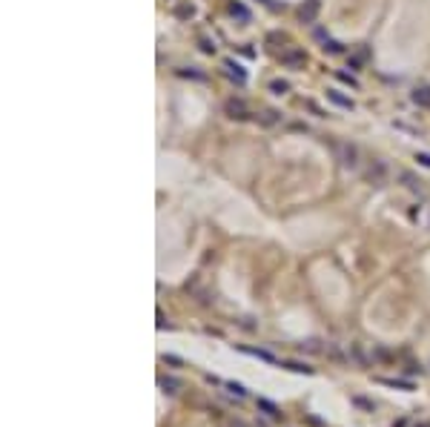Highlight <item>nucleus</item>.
Listing matches in <instances>:
<instances>
[{
    "label": "nucleus",
    "instance_id": "f257e3e1",
    "mask_svg": "<svg viewBox=\"0 0 430 427\" xmlns=\"http://www.w3.org/2000/svg\"><path fill=\"white\" fill-rule=\"evenodd\" d=\"M333 155L344 169H356L359 166V147H353L347 141H333Z\"/></svg>",
    "mask_w": 430,
    "mask_h": 427
},
{
    "label": "nucleus",
    "instance_id": "f03ea898",
    "mask_svg": "<svg viewBox=\"0 0 430 427\" xmlns=\"http://www.w3.org/2000/svg\"><path fill=\"white\" fill-rule=\"evenodd\" d=\"M224 112H227V118H232V121H247V118L252 115V109H249V103L244 98H227L224 100Z\"/></svg>",
    "mask_w": 430,
    "mask_h": 427
},
{
    "label": "nucleus",
    "instance_id": "7ed1b4c3",
    "mask_svg": "<svg viewBox=\"0 0 430 427\" xmlns=\"http://www.w3.org/2000/svg\"><path fill=\"white\" fill-rule=\"evenodd\" d=\"M304 63H307V55H304V49H298V46H287V49L281 52V66H284V69H293V72H298V69H304Z\"/></svg>",
    "mask_w": 430,
    "mask_h": 427
},
{
    "label": "nucleus",
    "instance_id": "20e7f679",
    "mask_svg": "<svg viewBox=\"0 0 430 427\" xmlns=\"http://www.w3.org/2000/svg\"><path fill=\"white\" fill-rule=\"evenodd\" d=\"M318 12H321V0H304L301 9H298V20H301L304 26H313Z\"/></svg>",
    "mask_w": 430,
    "mask_h": 427
},
{
    "label": "nucleus",
    "instance_id": "39448f33",
    "mask_svg": "<svg viewBox=\"0 0 430 427\" xmlns=\"http://www.w3.org/2000/svg\"><path fill=\"white\" fill-rule=\"evenodd\" d=\"M367 181L376 183V186H384V181H387V166L381 164V161H373V166L367 169Z\"/></svg>",
    "mask_w": 430,
    "mask_h": 427
},
{
    "label": "nucleus",
    "instance_id": "423d86ee",
    "mask_svg": "<svg viewBox=\"0 0 430 427\" xmlns=\"http://www.w3.org/2000/svg\"><path fill=\"white\" fill-rule=\"evenodd\" d=\"M224 75L232 78V81H238V83H247V72L235 63V61H224Z\"/></svg>",
    "mask_w": 430,
    "mask_h": 427
},
{
    "label": "nucleus",
    "instance_id": "0eeeda50",
    "mask_svg": "<svg viewBox=\"0 0 430 427\" xmlns=\"http://www.w3.org/2000/svg\"><path fill=\"white\" fill-rule=\"evenodd\" d=\"M327 100H333L336 106H341V109H353L356 103H353V98H347V95H341L338 89H327Z\"/></svg>",
    "mask_w": 430,
    "mask_h": 427
},
{
    "label": "nucleus",
    "instance_id": "6e6552de",
    "mask_svg": "<svg viewBox=\"0 0 430 427\" xmlns=\"http://www.w3.org/2000/svg\"><path fill=\"white\" fill-rule=\"evenodd\" d=\"M413 103L419 109H430V86H419L413 92Z\"/></svg>",
    "mask_w": 430,
    "mask_h": 427
},
{
    "label": "nucleus",
    "instance_id": "1a4fd4ad",
    "mask_svg": "<svg viewBox=\"0 0 430 427\" xmlns=\"http://www.w3.org/2000/svg\"><path fill=\"white\" fill-rule=\"evenodd\" d=\"M172 12H175L178 20H192V17H195V6H192V3H175Z\"/></svg>",
    "mask_w": 430,
    "mask_h": 427
},
{
    "label": "nucleus",
    "instance_id": "9d476101",
    "mask_svg": "<svg viewBox=\"0 0 430 427\" xmlns=\"http://www.w3.org/2000/svg\"><path fill=\"white\" fill-rule=\"evenodd\" d=\"M158 384H161V387H164V390H166V393H169V396H175V393H178V390H181V381H178V378H172V376H164V378H158Z\"/></svg>",
    "mask_w": 430,
    "mask_h": 427
},
{
    "label": "nucleus",
    "instance_id": "9b49d317",
    "mask_svg": "<svg viewBox=\"0 0 430 427\" xmlns=\"http://www.w3.org/2000/svg\"><path fill=\"white\" fill-rule=\"evenodd\" d=\"M230 12H232L235 17H241L244 23H249V12H247V6H241L238 0H232V3H230Z\"/></svg>",
    "mask_w": 430,
    "mask_h": 427
},
{
    "label": "nucleus",
    "instance_id": "f8f14e48",
    "mask_svg": "<svg viewBox=\"0 0 430 427\" xmlns=\"http://www.w3.org/2000/svg\"><path fill=\"white\" fill-rule=\"evenodd\" d=\"M258 407H261L270 419H278V416H281V413H278V407H276L273 401H267V398H258Z\"/></svg>",
    "mask_w": 430,
    "mask_h": 427
},
{
    "label": "nucleus",
    "instance_id": "ddd939ff",
    "mask_svg": "<svg viewBox=\"0 0 430 427\" xmlns=\"http://www.w3.org/2000/svg\"><path fill=\"white\" fill-rule=\"evenodd\" d=\"M336 78L341 83H347V86H353V89H359V81H356V75H350V72H344V69H336Z\"/></svg>",
    "mask_w": 430,
    "mask_h": 427
},
{
    "label": "nucleus",
    "instance_id": "4468645a",
    "mask_svg": "<svg viewBox=\"0 0 430 427\" xmlns=\"http://www.w3.org/2000/svg\"><path fill=\"white\" fill-rule=\"evenodd\" d=\"M401 181H404V186H407L410 192H422V181H416L410 172H401Z\"/></svg>",
    "mask_w": 430,
    "mask_h": 427
},
{
    "label": "nucleus",
    "instance_id": "2eb2a0df",
    "mask_svg": "<svg viewBox=\"0 0 430 427\" xmlns=\"http://www.w3.org/2000/svg\"><path fill=\"white\" fill-rule=\"evenodd\" d=\"M284 367H287V370H293V373H304V376H310V373H313V367H307V364H301V362H284Z\"/></svg>",
    "mask_w": 430,
    "mask_h": 427
},
{
    "label": "nucleus",
    "instance_id": "dca6fc26",
    "mask_svg": "<svg viewBox=\"0 0 430 427\" xmlns=\"http://www.w3.org/2000/svg\"><path fill=\"white\" fill-rule=\"evenodd\" d=\"M278 121H281V118H278L276 109H264V112H261V123H264V126H273V123H278Z\"/></svg>",
    "mask_w": 430,
    "mask_h": 427
},
{
    "label": "nucleus",
    "instance_id": "f3484780",
    "mask_svg": "<svg viewBox=\"0 0 430 427\" xmlns=\"http://www.w3.org/2000/svg\"><path fill=\"white\" fill-rule=\"evenodd\" d=\"M381 384H387V387H401V390H413V384L410 381H399V378H379Z\"/></svg>",
    "mask_w": 430,
    "mask_h": 427
},
{
    "label": "nucleus",
    "instance_id": "a211bd4d",
    "mask_svg": "<svg viewBox=\"0 0 430 427\" xmlns=\"http://www.w3.org/2000/svg\"><path fill=\"white\" fill-rule=\"evenodd\" d=\"M287 89H290L287 81H273L270 83V92H273V95H287Z\"/></svg>",
    "mask_w": 430,
    "mask_h": 427
},
{
    "label": "nucleus",
    "instance_id": "6ab92c4d",
    "mask_svg": "<svg viewBox=\"0 0 430 427\" xmlns=\"http://www.w3.org/2000/svg\"><path fill=\"white\" fill-rule=\"evenodd\" d=\"M321 49L327 52V55H338V52H341V43H338V40H330V37H324V46H321Z\"/></svg>",
    "mask_w": 430,
    "mask_h": 427
},
{
    "label": "nucleus",
    "instance_id": "aec40b11",
    "mask_svg": "<svg viewBox=\"0 0 430 427\" xmlns=\"http://www.w3.org/2000/svg\"><path fill=\"white\" fill-rule=\"evenodd\" d=\"M244 353H249V356H258L261 362H276V359H273L267 350H252V347H244Z\"/></svg>",
    "mask_w": 430,
    "mask_h": 427
},
{
    "label": "nucleus",
    "instance_id": "412c9836",
    "mask_svg": "<svg viewBox=\"0 0 430 427\" xmlns=\"http://www.w3.org/2000/svg\"><path fill=\"white\" fill-rule=\"evenodd\" d=\"M227 390H230V393H235L238 398H244V396H247V387H244V384H238V381H230V384H227Z\"/></svg>",
    "mask_w": 430,
    "mask_h": 427
},
{
    "label": "nucleus",
    "instance_id": "4be33fe9",
    "mask_svg": "<svg viewBox=\"0 0 430 427\" xmlns=\"http://www.w3.org/2000/svg\"><path fill=\"white\" fill-rule=\"evenodd\" d=\"M198 46H201V52H207V55H213V52H215V43L210 40V37H201Z\"/></svg>",
    "mask_w": 430,
    "mask_h": 427
},
{
    "label": "nucleus",
    "instance_id": "5701e85b",
    "mask_svg": "<svg viewBox=\"0 0 430 427\" xmlns=\"http://www.w3.org/2000/svg\"><path fill=\"white\" fill-rule=\"evenodd\" d=\"M416 161H419L422 166H428V169H430V152H419V155H416Z\"/></svg>",
    "mask_w": 430,
    "mask_h": 427
},
{
    "label": "nucleus",
    "instance_id": "b1692460",
    "mask_svg": "<svg viewBox=\"0 0 430 427\" xmlns=\"http://www.w3.org/2000/svg\"><path fill=\"white\" fill-rule=\"evenodd\" d=\"M178 75H184V78H195V81H204V75H201V72H186V69H178Z\"/></svg>",
    "mask_w": 430,
    "mask_h": 427
},
{
    "label": "nucleus",
    "instance_id": "393cba45",
    "mask_svg": "<svg viewBox=\"0 0 430 427\" xmlns=\"http://www.w3.org/2000/svg\"><path fill=\"white\" fill-rule=\"evenodd\" d=\"M362 61H364V52H359V55H353V58H350V66H353V69H359V66H362Z\"/></svg>",
    "mask_w": 430,
    "mask_h": 427
},
{
    "label": "nucleus",
    "instance_id": "a878e982",
    "mask_svg": "<svg viewBox=\"0 0 430 427\" xmlns=\"http://www.w3.org/2000/svg\"><path fill=\"white\" fill-rule=\"evenodd\" d=\"M158 327H161V330L166 327V318H164V312H161V310H158Z\"/></svg>",
    "mask_w": 430,
    "mask_h": 427
},
{
    "label": "nucleus",
    "instance_id": "bb28decb",
    "mask_svg": "<svg viewBox=\"0 0 430 427\" xmlns=\"http://www.w3.org/2000/svg\"><path fill=\"white\" fill-rule=\"evenodd\" d=\"M166 364H181V359H175V356H164Z\"/></svg>",
    "mask_w": 430,
    "mask_h": 427
},
{
    "label": "nucleus",
    "instance_id": "cd10ccee",
    "mask_svg": "<svg viewBox=\"0 0 430 427\" xmlns=\"http://www.w3.org/2000/svg\"><path fill=\"white\" fill-rule=\"evenodd\" d=\"M261 3H264L267 9H278V3H276V0H261Z\"/></svg>",
    "mask_w": 430,
    "mask_h": 427
}]
</instances>
